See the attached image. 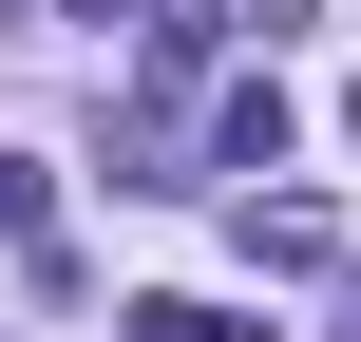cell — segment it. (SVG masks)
Segmentation results:
<instances>
[{"instance_id":"cell-5","label":"cell","mask_w":361,"mask_h":342,"mask_svg":"<svg viewBox=\"0 0 361 342\" xmlns=\"http://www.w3.org/2000/svg\"><path fill=\"white\" fill-rule=\"evenodd\" d=\"M209 342H267V324H209Z\"/></svg>"},{"instance_id":"cell-1","label":"cell","mask_w":361,"mask_h":342,"mask_svg":"<svg viewBox=\"0 0 361 342\" xmlns=\"http://www.w3.org/2000/svg\"><path fill=\"white\" fill-rule=\"evenodd\" d=\"M209 171H286V76H228V114H209Z\"/></svg>"},{"instance_id":"cell-4","label":"cell","mask_w":361,"mask_h":342,"mask_svg":"<svg viewBox=\"0 0 361 342\" xmlns=\"http://www.w3.org/2000/svg\"><path fill=\"white\" fill-rule=\"evenodd\" d=\"M57 19H133V0H57Z\"/></svg>"},{"instance_id":"cell-6","label":"cell","mask_w":361,"mask_h":342,"mask_svg":"<svg viewBox=\"0 0 361 342\" xmlns=\"http://www.w3.org/2000/svg\"><path fill=\"white\" fill-rule=\"evenodd\" d=\"M343 133H361V95H343Z\"/></svg>"},{"instance_id":"cell-2","label":"cell","mask_w":361,"mask_h":342,"mask_svg":"<svg viewBox=\"0 0 361 342\" xmlns=\"http://www.w3.org/2000/svg\"><path fill=\"white\" fill-rule=\"evenodd\" d=\"M247 267H343V209H305V190H247Z\"/></svg>"},{"instance_id":"cell-3","label":"cell","mask_w":361,"mask_h":342,"mask_svg":"<svg viewBox=\"0 0 361 342\" xmlns=\"http://www.w3.org/2000/svg\"><path fill=\"white\" fill-rule=\"evenodd\" d=\"M57 228V190H38V152H0V248H38Z\"/></svg>"}]
</instances>
